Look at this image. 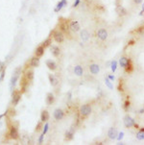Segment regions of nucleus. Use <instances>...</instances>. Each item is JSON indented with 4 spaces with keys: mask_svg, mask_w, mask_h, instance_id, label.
Wrapping results in <instances>:
<instances>
[{
    "mask_svg": "<svg viewBox=\"0 0 144 145\" xmlns=\"http://www.w3.org/2000/svg\"><path fill=\"white\" fill-rule=\"evenodd\" d=\"M20 74H21V66L16 67V69H15V71H14V73H13L11 81H10V88H11L12 91H13L14 86H16V82H17L18 78H19Z\"/></svg>",
    "mask_w": 144,
    "mask_h": 145,
    "instance_id": "1",
    "label": "nucleus"
},
{
    "mask_svg": "<svg viewBox=\"0 0 144 145\" xmlns=\"http://www.w3.org/2000/svg\"><path fill=\"white\" fill-rule=\"evenodd\" d=\"M91 111H92L91 106L88 105V104L82 105V106L80 107V110H79V113H80L81 116H83V117H87V116H88L89 114H91Z\"/></svg>",
    "mask_w": 144,
    "mask_h": 145,
    "instance_id": "2",
    "label": "nucleus"
},
{
    "mask_svg": "<svg viewBox=\"0 0 144 145\" xmlns=\"http://www.w3.org/2000/svg\"><path fill=\"white\" fill-rule=\"evenodd\" d=\"M53 39L58 43L64 42V33L61 31V30H59V31H54L53 32Z\"/></svg>",
    "mask_w": 144,
    "mask_h": 145,
    "instance_id": "3",
    "label": "nucleus"
},
{
    "mask_svg": "<svg viewBox=\"0 0 144 145\" xmlns=\"http://www.w3.org/2000/svg\"><path fill=\"white\" fill-rule=\"evenodd\" d=\"M20 99H21V93L16 91V90H14V92L12 93V104L13 106H17L18 103H19Z\"/></svg>",
    "mask_w": 144,
    "mask_h": 145,
    "instance_id": "4",
    "label": "nucleus"
},
{
    "mask_svg": "<svg viewBox=\"0 0 144 145\" xmlns=\"http://www.w3.org/2000/svg\"><path fill=\"white\" fill-rule=\"evenodd\" d=\"M96 36H97V38L100 39V40H102V41H104V40H106V39H108V31L106 30V29H104V28H101V29H99L98 31H97V33H96Z\"/></svg>",
    "mask_w": 144,
    "mask_h": 145,
    "instance_id": "5",
    "label": "nucleus"
},
{
    "mask_svg": "<svg viewBox=\"0 0 144 145\" xmlns=\"http://www.w3.org/2000/svg\"><path fill=\"white\" fill-rule=\"evenodd\" d=\"M69 29H70V31L74 32V33L79 32L81 30L80 23L77 20H71V21H69Z\"/></svg>",
    "mask_w": 144,
    "mask_h": 145,
    "instance_id": "6",
    "label": "nucleus"
},
{
    "mask_svg": "<svg viewBox=\"0 0 144 145\" xmlns=\"http://www.w3.org/2000/svg\"><path fill=\"white\" fill-rule=\"evenodd\" d=\"M123 121H124V125L126 128H132V127H134L135 124H136L135 119H134L133 117H131L129 114H127V115L125 116Z\"/></svg>",
    "mask_w": 144,
    "mask_h": 145,
    "instance_id": "7",
    "label": "nucleus"
},
{
    "mask_svg": "<svg viewBox=\"0 0 144 145\" xmlns=\"http://www.w3.org/2000/svg\"><path fill=\"white\" fill-rule=\"evenodd\" d=\"M53 116H54V118L56 119L57 121H60V120H62L64 117V110L62 109H56L54 110V113H53Z\"/></svg>",
    "mask_w": 144,
    "mask_h": 145,
    "instance_id": "8",
    "label": "nucleus"
},
{
    "mask_svg": "<svg viewBox=\"0 0 144 145\" xmlns=\"http://www.w3.org/2000/svg\"><path fill=\"white\" fill-rule=\"evenodd\" d=\"M9 135H10V137L12 139H17L18 137H19V133H18V130L16 126L13 125L11 128H10V132H9Z\"/></svg>",
    "mask_w": 144,
    "mask_h": 145,
    "instance_id": "9",
    "label": "nucleus"
},
{
    "mask_svg": "<svg viewBox=\"0 0 144 145\" xmlns=\"http://www.w3.org/2000/svg\"><path fill=\"white\" fill-rule=\"evenodd\" d=\"M60 30L63 33H69V22L66 20H62L60 22Z\"/></svg>",
    "mask_w": 144,
    "mask_h": 145,
    "instance_id": "10",
    "label": "nucleus"
},
{
    "mask_svg": "<svg viewBox=\"0 0 144 145\" xmlns=\"http://www.w3.org/2000/svg\"><path fill=\"white\" fill-rule=\"evenodd\" d=\"M74 132H75V128L74 127H71L69 130H67L65 133H64V138H65V140H72L73 139V137H74Z\"/></svg>",
    "mask_w": 144,
    "mask_h": 145,
    "instance_id": "11",
    "label": "nucleus"
},
{
    "mask_svg": "<svg viewBox=\"0 0 144 145\" xmlns=\"http://www.w3.org/2000/svg\"><path fill=\"white\" fill-rule=\"evenodd\" d=\"M117 136H118V132H117V130L116 128L114 127H112V128H110L108 132V137L110 139H116L117 138Z\"/></svg>",
    "mask_w": 144,
    "mask_h": 145,
    "instance_id": "12",
    "label": "nucleus"
},
{
    "mask_svg": "<svg viewBox=\"0 0 144 145\" xmlns=\"http://www.w3.org/2000/svg\"><path fill=\"white\" fill-rule=\"evenodd\" d=\"M80 38L83 41H88L89 38H90V34L87 29H83L80 33Z\"/></svg>",
    "mask_w": 144,
    "mask_h": 145,
    "instance_id": "13",
    "label": "nucleus"
},
{
    "mask_svg": "<svg viewBox=\"0 0 144 145\" xmlns=\"http://www.w3.org/2000/svg\"><path fill=\"white\" fill-rule=\"evenodd\" d=\"M66 4H67V1L66 0H61L60 2H58V4L56 5V7L54 9V12L59 13L60 11H62V9L64 8V6H66Z\"/></svg>",
    "mask_w": 144,
    "mask_h": 145,
    "instance_id": "14",
    "label": "nucleus"
},
{
    "mask_svg": "<svg viewBox=\"0 0 144 145\" xmlns=\"http://www.w3.org/2000/svg\"><path fill=\"white\" fill-rule=\"evenodd\" d=\"M89 71H90L91 74L97 75L100 71V66L98 64H96V63H92V64L89 65Z\"/></svg>",
    "mask_w": 144,
    "mask_h": 145,
    "instance_id": "15",
    "label": "nucleus"
},
{
    "mask_svg": "<svg viewBox=\"0 0 144 145\" xmlns=\"http://www.w3.org/2000/svg\"><path fill=\"white\" fill-rule=\"evenodd\" d=\"M116 13H117V15H118L119 16H127V14H128L127 10H126L123 6H121V5L117 6V8H116Z\"/></svg>",
    "mask_w": 144,
    "mask_h": 145,
    "instance_id": "16",
    "label": "nucleus"
},
{
    "mask_svg": "<svg viewBox=\"0 0 144 145\" xmlns=\"http://www.w3.org/2000/svg\"><path fill=\"white\" fill-rule=\"evenodd\" d=\"M46 66L51 71H55L57 69V63L53 60H47L46 61Z\"/></svg>",
    "mask_w": 144,
    "mask_h": 145,
    "instance_id": "17",
    "label": "nucleus"
},
{
    "mask_svg": "<svg viewBox=\"0 0 144 145\" xmlns=\"http://www.w3.org/2000/svg\"><path fill=\"white\" fill-rule=\"evenodd\" d=\"M48 79H49V82H50V85L52 86H56L58 84H59V80L54 74H49L48 75Z\"/></svg>",
    "mask_w": 144,
    "mask_h": 145,
    "instance_id": "18",
    "label": "nucleus"
},
{
    "mask_svg": "<svg viewBox=\"0 0 144 145\" xmlns=\"http://www.w3.org/2000/svg\"><path fill=\"white\" fill-rule=\"evenodd\" d=\"M44 50H45V47H43L42 45H40V46H38L36 48V50H35V55L37 57H42L44 55Z\"/></svg>",
    "mask_w": 144,
    "mask_h": 145,
    "instance_id": "19",
    "label": "nucleus"
},
{
    "mask_svg": "<svg viewBox=\"0 0 144 145\" xmlns=\"http://www.w3.org/2000/svg\"><path fill=\"white\" fill-rule=\"evenodd\" d=\"M131 63V60L128 59V58H126V57H121L119 60V64L121 67H123V68H125V67L128 65L129 63Z\"/></svg>",
    "mask_w": 144,
    "mask_h": 145,
    "instance_id": "20",
    "label": "nucleus"
},
{
    "mask_svg": "<svg viewBox=\"0 0 144 145\" xmlns=\"http://www.w3.org/2000/svg\"><path fill=\"white\" fill-rule=\"evenodd\" d=\"M55 102V96L52 92H48L46 95V104L47 105H52Z\"/></svg>",
    "mask_w": 144,
    "mask_h": 145,
    "instance_id": "21",
    "label": "nucleus"
},
{
    "mask_svg": "<svg viewBox=\"0 0 144 145\" xmlns=\"http://www.w3.org/2000/svg\"><path fill=\"white\" fill-rule=\"evenodd\" d=\"M28 83H29V81L27 80L26 77H24V78L21 79V81H20V87H21V90H22V92H25V91H26V88H27V86H28Z\"/></svg>",
    "mask_w": 144,
    "mask_h": 145,
    "instance_id": "22",
    "label": "nucleus"
},
{
    "mask_svg": "<svg viewBox=\"0 0 144 145\" xmlns=\"http://www.w3.org/2000/svg\"><path fill=\"white\" fill-rule=\"evenodd\" d=\"M40 65V58L39 57H33L30 61V66L31 67H38Z\"/></svg>",
    "mask_w": 144,
    "mask_h": 145,
    "instance_id": "23",
    "label": "nucleus"
},
{
    "mask_svg": "<svg viewBox=\"0 0 144 145\" xmlns=\"http://www.w3.org/2000/svg\"><path fill=\"white\" fill-rule=\"evenodd\" d=\"M74 74L79 76V77H80V76H83V74H84V69H83V67L81 66L80 64L74 66Z\"/></svg>",
    "mask_w": 144,
    "mask_h": 145,
    "instance_id": "24",
    "label": "nucleus"
},
{
    "mask_svg": "<svg viewBox=\"0 0 144 145\" xmlns=\"http://www.w3.org/2000/svg\"><path fill=\"white\" fill-rule=\"evenodd\" d=\"M49 117H50V115H49V113H48L47 110H42V111H41V114H40V121L47 122L48 120H49Z\"/></svg>",
    "mask_w": 144,
    "mask_h": 145,
    "instance_id": "25",
    "label": "nucleus"
},
{
    "mask_svg": "<svg viewBox=\"0 0 144 145\" xmlns=\"http://www.w3.org/2000/svg\"><path fill=\"white\" fill-rule=\"evenodd\" d=\"M51 53L54 57H59L61 54V50L60 48L57 46V45H52L51 46Z\"/></svg>",
    "mask_w": 144,
    "mask_h": 145,
    "instance_id": "26",
    "label": "nucleus"
},
{
    "mask_svg": "<svg viewBox=\"0 0 144 145\" xmlns=\"http://www.w3.org/2000/svg\"><path fill=\"white\" fill-rule=\"evenodd\" d=\"M25 77L27 78L28 81H33V79H34V71L32 70H29L26 72V75H25Z\"/></svg>",
    "mask_w": 144,
    "mask_h": 145,
    "instance_id": "27",
    "label": "nucleus"
},
{
    "mask_svg": "<svg viewBox=\"0 0 144 145\" xmlns=\"http://www.w3.org/2000/svg\"><path fill=\"white\" fill-rule=\"evenodd\" d=\"M110 67H111V69H112V72L114 73V72L116 71V68H117V62L114 61V60L112 61V62H111V66Z\"/></svg>",
    "mask_w": 144,
    "mask_h": 145,
    "instance_id": "28",
    "label": "nucleus"
},
{
    "mask_svg": "<svg viewBox=\"0 0 144 145\" xmlns=\"http://www.w3.org/2000/svg\"><path fill=\"white\" fill-rule=\"evenodd\" d=\"M136 138L138 140H144V131L143 130H140L138 133H136Z\"/></svg>",
    "mask_w": 144,
    "mask_h": 145,
    "instance_id": "29",
    "label": "nucleus"
},
{
    "mask_svg": "<svg viewBox=\"0 0 144 145\" xmlns=\"http://www.w3.org/2000/svg\"><path fill=\"white\" fill-rule=\"evenodd\" d=\"M105 84H106V86H108L110 90H113V86H112L111 80H110L108 77H106V79H105Z\"/></svg>",
    "mask_w": 144,
    "mask_h": 145,
    "instance_id": "30",
    "label": "nucleus"
},
{
    "mask_svg": "<svg viewBox=\"0 0 144 145\" xmlns=\"http://www.w3.org/2000/svg\"><path fill=\"white\" fill-rule=\"evenodd\" d=\"M51 43H52V40H51L50 38H48V39H46L43 42H42L41 45H42L43 47H48V46H50V45H51Z\"/></svg>",
    "mask_w": 144,
    "mask_h": 145,
    "instance_id": "31",
    "label": "nucleus"
},
{
    "mask_svg": "<svg viewBox=\"0 0 144 145\" xmlns=\"http://www.w3.org/2000/svg\"><path fill=\"white\" fill-rule=\"evenodd\" d=\"M130 105H131L130 101H129V100H126V101L124 102V105H123V109H124V110L128 111L129 109H130Z\"/></svg>",
    "mask_w": 144,
    "mask_h": 145,
    "instance_id": "32",
    "label": "nucleus"
},
{
    "mask_svg": "<svg viewBox=\"0 0 144 145\" xmlns=\"http://www.w3.org/2000/svg\"><path fill=\"white\" fill-rule=\"evenodd\" d=\"M42 123H43L42 121L38 122V124H37V126H36V131H37V132L40 131L41 129H43V124H42Z\"/></svg>",
    "mask_w": 144,
    "mask_h": 145,
    "instance_id": "33",
    "label": "nucleus"
},
{
    "mask_svg": "<svg viewBox=\"0 0 144 145\" xmlns=\"http://www.w3.org/2000/svg\"><path fill=\"white\" fill-rule=\"evenodd\" d=\"M125 69H126V72H128V73H131L133 71V69H134V67H133V64H132V63H130L127 65V66L125 67Z\"/></svg>",
    "mask_w": 144,
    "mask_h": 145,
    "instance_id": "34",
    "label": "nucleus"
},
{
    "mask_svg": "<svg viewBox=\"0 0 144 145\" xmlns=\"http://www.w3.org/2000/svg\"><path fill=\"white\" fill-rule=\"evenodd\" d=\"M48 130H49V124H48V123H45L43 126V129H42V133L46 135L48 132Z\"/></svg>",
    "mask_w": 144,
    "mask_h": 145,
    "instance_id": "35",
    "label": "nucleus"
},
{
    "mask_svg": "<svg viewBox=\"0 0 144 145\" xmlns=\"http://www.w3.org/2000/svg\"><path fill=\"white\" fill-rule=\"evenodd\" d=\"M5 74H6V68H4L3 70L1 71V73H0V83L2 82L5 78Z\"/></svg>",
    "mask_w": 144,
    "mask_h": 145,
    "instance_id": "36",
    "label": "nucleus"
},
{
    "mask_svg": "<svg viewBox=\"0 0 144 145\" xmlns=\"http://www.w3.org/2000/svg\"><path fill=\"white\" fill-rule=\"evenodd\" d=\"M135 32H136V33H137V34H142V33H144V26L138 27Z\"/></svg>",
    "mask_w": 144,
    "mask_h": 145,
    "instance_id": "37",
    "label": "nucleus"
},
{
    "mask_svg": "<svg viewBox=\"0 0 144 145\" xmlns=\"http://www.w3.org/2000/svg\"><path fill=\"white\" fill-rule=\"evenodd\" d=\"M118 90L121 91V92H123L124 91V87H123V82L122 81H120L119 84H118Z\"/></svg>",
    "mask_w": 144,
    "mask_h": 145,
    "instance_id": "38",
    "label": "nucleus"
},
{
    "mask_svg": "<svg viewBox=\"0 0 144 145\" xmlns=\"http://www.w3.org/2000/svg\"><path fill=\"white\" fill-rule=\"evenodd\" d=\"M44 133H41L40 136V137H39V140H38V142H39V144H42V142H43V139H44Z\"/></svg>",
    "mask_w": 144,
    "mask_h": 145,
    "instance_id": "39",
    "label": "nucleus"
},
{
    "mask_svg": "<svg viewBox=\"0 0 144 145\" xmlns=\"http://www.w3.org/2000/svg\"><path fill=\"white\" fill-rule=\"evenodd\" d=\"M124 137V133L123 132H120V133H118V136H117V140L120 141V140H122V138Z\"/></svg>",
    "mask_w": 144,
    "mask_h": 145,
    "instance_id": "40",
    "label": "nucleus"
},
{
    "mask_svg": "<svg viewBox=\"0 0 144 145\" xmlns=\"http://www.w3.org/2000/svg\"><path fill=\"white\" fill-rule=\"evenodd\" d=\"M80 3H81V0H75L73 5H72V7H73V8H76V7H78V6L80 5Z\"/></svg>",
    "mask_w": 144,
    "mask_h": 145,
    "instance_id": "41",
    "label": "nucleus"
},
{
    "mask_svg": "<svg viewBox=\"0 0 144 145\" xmlns=\"http://www.w3.org/2000/svg\"><path fill=\"white\" fill-rule=\"evenodd\" d=\"M133 1H134V3H135V4L139 5V4L142 3V1H143V0H133Z\"/></svg>",
    "mask_w": 144,
    "mask_h": 145,
    "instance_id": "42",
    "label": "nucleus"
},
{
    "mask_svg": "<svg viewBox=\"0 0 144 145\" xmlns=\"http://www.w3.org/2000/svg\"><path fill=\"white\" fill-rule=\"evenodd\" d=\"M67 97H68V100H71V98H72V93H71V91H68Z\"/></svg>",
    "mask_w": 144,
    "mask_h": 145,
    "instance_id": "43",
    "label": "nucleus"
},
{
    "mask_svg": "<svg viewBox=\"0 0 144 145\" xmlns=\"http://www.w3.org/2000/svg\"><path fill=\"white\" fill-rule=\"evenodd\" d=\"M85 1H86V3L88 5H91L93 3V0H85Z\"/></svg>",
    "mask_w": 144,
    "mask_h": 145,
    "instance_id": "44",
    "label": "nucleus"
},
{
    "mask_svg": "<svg viewBox=\"0 0 144 145\" xmlns=\"http://www.w3.org/2000/svg\"><path fill=\"white\" fill-rule=\"evenodd\" d=\"M108 78L110 79V80H111V81H114V76H112V75H109L108 76Z\"/></svg>",
    "mask_w": 144,
    "mask_h": 145,
    "instance_id": "45",
    "label": "nucleus"
},
{
    "mask_svg": "<svg viewBox=\"0 0 144 145\" xmlns=\"http://www.w3.org/2000/svg\"><path fill=\"white\" fill-rule=\"evenodd\" d=\"M144 14V3L142 4V10H141V12H140V14H139V16H142Z\"/></svg>",
    "mask_w": 144,
    "mask_h": 145,
    "instance_id": "46",
    "label": "nucleus"
},
{
    "mask_svg": "<svg viewBox=\"0 0 144 145\" xmlns=\"http://www.w3.org/2000/svg\"><path fill=\"white\" fill-rule=\"evenodd\" d=\"M4 116H5V114H0V120H1L2 118L4 117Z\"/></svg>",
    "mask_w": 144,
    "mask_h": 145,
    "instance_id": "47",
    "label": "nucleus"
},
{
    "mask_svg": "<svg viewBox=\"0 0 144 145\" xmlns=\"http://www.w3.org/2000/svg\"><path fill=\"white\" fill-rule=\"evenodd\" d=\"M139 114H144V108H143V109H141V110H139Z\"/></svg>",
    "mask_w": 144,
    "mask_h": 145,
    "instance_id": "48",
    "label": "nucleus"
}]
</instances>
